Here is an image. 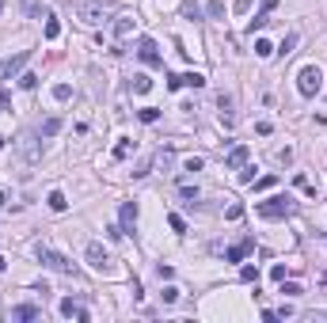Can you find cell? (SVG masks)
<instances>
[{"label": "cell", "instance_id": "obj_8", "mask_svg": "<svg viewBox=\"0 0 327 323\" xmlns=\"http://www.w3.org/2000/svg\"><path fill=\"white\" fill-rule=\"evenodd\" d=\"M248 156H251V148H248V145H236L232 152L224 156V171H240L243 164H248Z\"/></svg>", "mask_w": 327, "mask_h": 323}, {"label": "cell", "instance_id": "obj_43", "mask_svg": "<svg viewBox=\"0 0 327 323\" xmlns=\"http://www.w3.org/2000/svg\"><path fill=\"white\" fill-rule=\"evenodd\" d=\"M0 12H4V0H0Z\"/></svg>", "mask_w": 327, "mask_h": 323}, {"label": "cell", "instance_id": "obj_33", "mask_svg": "<svg viewBox=\"0 0 327 323\" xmlns=\"http://www.w3.org/2000/svg\"><path fill=\"white\" fill-rule=\"evenodd\" d=\"M293 183H297V190H304V194H316V187H312V183H308V179H304V175H297V179H293Z\"/></svg>", "mask_w": 327, "mask_h": 323}, {"label": "cell", "instance_id": "obj_16", "mask_svg": "<svg viewBox=\"0 0 327 323\" xmlns=\"http://www.w3.org/2000/svg\"><path fill=\"white\" fill-rule=\"evenodd\" d=\"M46 202H50L53 213H65V209H69V198L61 194V190H50V198H46Z\"/></svg>", "mask_w": 327, "mask_h": 323}, {"label": "cell", "instance_id": "obj_14", "mask_svg": "<svg viewBox=\"0 0 327 323\" xmlns=\"http://www.w3.org/2000/svg\"><path fill=\"white\" fill-rule=\"evenodd\" d=\"M19 8H23V16H31V19H38L46 12V4L42 0H19Z\"/></svg>", "mask_w": 327, "mask_h": 323}, {"label": "cell", "instance_id": "obj_38", "mask_svg": "<svg viewBox=\"0 0 327 323\" xmlns=\"http://www.w3.org/2000/svg\"><path fill=\"white\" fill-rule=\"evenodd\" d=\"M183 171H202V156H190V160L183 164Z\"/></svg>", "mask_w": 327, "mask_h": 323}, {"label": "cell", "instance_id": "obj_26", "mask_svg": "<svg viewBox=\"0 0 327 323\" xmlns=\"http://www.w3.org/2000/svg\"><path fill=\"white\" fill-rule=\"evenodd\" d=\"M129 31H133V19H118V23H114V34H118V38H126Z\"/></svg>", "mask_w": 327, "mask_h": 323}, {"label": "cell", "instance_id": "obj_29", "mask_svg": "<svg viewBox=\"0 0 327 323\" xmlns=\"http://www.w3.org/2000/svg\"><path fill=\"white\" fill-rule=\"evenodd\" d=\"M168 224H172V232H179V236L187 232V221H183L179 213H172V217H168Z\"/></svg>", "mask_w": 327, "mask_h": 323}, {"label": "cell", "instance_id": "obj_12", "mask_svg": "<svg viewBox=\"0 0 327 323\" xmlns=\"http://www.w3.org/2000/svg\"><path fill=\"white\" fill-rule=\"evenodd\" d=\"M122 228H126V232H133V224H137V205H133V202H122Z\"/></svg>", "mask_w": 327, "mask_h": 323}, {"label": "cell", "instance_id": "obj_6", "mask_svg": "<svg viewBox=\"0 0 327 323\" xmlns=\"http://www.w3.org/2000/svg\"><path fill=\"white\" fill-rule=\"evenodd\" d=\"M27 57H31V50H19V53H12V57H4L0 61V80H12L19 68L27 65Z\"/></svg>", "mask_w": 327, "mask_h": 323}, {"label": "cell", "instance_id": "obj_37", "mask_svg": "<svg viewBox=\"0 0 327 323\" xmlns=\"http://www.w3.org/2000/svg\"><path fill=\"white\" fill-rule=\"evenodd\" d=\"M179 194H183V198H190V202H194V198H198V187H190V183H183V187H179Z\"/></svg>", "mask_w": 327, "mask_h": 323}, {"label": "cell", "instance_id": "obj_17", "mask_svg": "<svg viewBox=\"0 0 327 323\" xmlns=\"http://www.w3.org/2000/svg\"><path fill=\"white\" fill-rule=\"evenodd\" d=\"M38 133H42V137H57V133H61V118H57V114H53V118H46Z\"/></svg>", "mask_w": 327, "mask_h": 323}, {"label": "cell", "instance_id": "obj_9", "mask_svg": "<svg viewBox=\"0 0 327 323\" xmlns=\"http://www.w3.org/2000/svg\"><path fill=\"white\" fill-rule=\"evenodd\" d=\"M19 152H23V160H27V164H38V160H42V148H38V141H35L31 133L19 137Z\"/></svg>", "mask_w": 327, "mask_h": 323}, {"label": "cell", "instance_id": "obj_39", "mask_svg": "<svg viewBox=\"0 0 327 323\" xmlns=\"http://www.w3.org/2000/svg\"><path fill=\"white\" fill-rule=\"evenodd\" d=\"M156 274H160V281H172V274H175V270H172L168 263H160V266H156Z\"/></svg>", "mask_w": 327, "mask_h": 323}, {"label": "cell", "instance_id": "obj_18", "mask_svg": "<svg viewBox=\"0 0 327 323\" xmlns=\"http://www.w3.org/2000/svg\"><path fill=\"white\" fill-rule=\"evenodd\" d=\"M297 42H301V38H297V31H289V34L282 38V46H278V53H282V57H289V53H293V46H297Z\"/></svg>", "mask_w": 327, "mask_h": 323}, {"label": "cell", "instance_id": "obj_30", "mask_svg": "<svg viewBox=\"0 0 327 323\" xmlns=\"http://www.w3.org/2000/svg\"><path fill=\"white\" fill-rule=\"evenodd\" d=\"M282 293H285V297H301V285H297V281H285V278H282Z\"/></svg>", "mask_w": 327, "mask_h": 323}, {"label": "cell", "instance_id": "obj_23", "mask_svg": "<svg viewBox=\"0 0 327 323\" xmlns=\"http://www.w3.org/2000/svg\"><path fill=\"white\" fill-rule=\"evenodd\" d=\"M206 16H209V19H221V16H224V4H221V0H209V4H206Z\"/></svg>", "mask_w": 327, "mask_h": 323}, {"label": "cell", "instance_id": "obj_19", "mask_svg": "<svg viewBox=\"0 0 327 323\" xmlns=\"http://www.w3.org/2000/svg\"><path fill=\"white\" fill-rule=\"evenodd\" d=\"M137 118L145 122V126H152V122H160V111H156V107H141V111H137Z\"/></svg>", "mask_w": 327, "mask_h": 323}, {"label": "cell", "instance_id": "obj_41", "mask_svg": "<svg viewBox=\"0 0 327 323\" xmlns=\"http://www.w3.org/2000/svg\"><path fill=\"white\" fill-rule=\"evenodd\" d=\"M4 107H12V99H8V92H0V111H4Z\"/></svg>", "mask_w": 327, "mask_h": 323}, {"label": "cell", "instance_id": "obj_34", "mask_svg": "<svg viewBox=\"0 0 327 323\" xmlns=\"http://www.w3.org/2000/svg\"><path fill=\"white\" fill-rule=\"evenodd\" d=\"M267 23H270V16H263V12H259V16L251 19V34H255V31H263V27H267Z\"/></svg>", "mask_w": 327, "mask_h": 323}, {"label": "cell", "instance_id": "obj_15", "mask_svg": "<svg viewBox=\"0 0 327 323\" xmlns=\"http://www.w3.org/2000/svg\"><path fill=\"white\" fill-rule=\"evenodd\" d=\"M217 107H221V122H224V126H232V122H236V114H232V99H228V95H221V99H217Z\"/></svg>", "mask_w": 327, "mask_h": 323}, {"label": "cell", "instance_id": "obj_22", "mask_svg": "<svg viewBox=\"0 0 327 323\" xmlns=\"http://www.w3.org/2000/svg\"><path fill=\"white\" fill-rule=\"evenodd\" d=\"M19 88H23V92H35V88H38V76H35V72H23V76H19Z\"/></svg>", "mask_w": 327, "mask_h": 323}, {"label": "cell", "instance_id": "obj_25", "mask_svg": "<svg viewBox=\"0 0 327 323\" xmlns=\"http://www.w3.org/2000/svg\"><path fill=\"white\" fill-rule=\"evenodd\" d=\"M240 281H259V266H240Z\"/></svg>", "mask_w": 327, "mask_h": 323}, {"label": "cell", "instance_id": "obj_35", "mask_svg": "<svg viewBox=\"0 0 327 323\" xmlns=\"http://www.w3.org/2000/svg\"><path fill=\"white\" fill-rule=\"evenodd\" d=\"M251 4H255V0H232V12L243 16V12H251Z\"/></svg>", "mask_w": 327, "mask_h": 323}, {"label": "cell", "instance_id": "obj_11", "mask_svg": "<svg viewBox=\"0 0 327 323\" xmlns=\"http://www.w3.org/2000/svg\"><path fill=\"white\" fill-rule=\"evenodd\" d=\"M61 315H65V319H80V323H88V312H84V308H80L76 304V300H61Z\"/></svg>", "mask_w": 327, "mask_h": 323}, {"label": "cell", "instance_id": "obj_24", "mask_svg": "<svg viewBox=\"0 0 327 323\" xmlns=\"http://www.w3.org/2000/svg\"><path fill=\"white\" fill-rule=\"evenodd\" d=\"M183 84H187V88H206V76H202V72H187Z\"/></svg>", "mask_w": 327, "mask_h": 323}, {"label": "cell", "instance_id": "obj_42", "mask_svg": "<svg viewBox=\"0 0 327 323\" xmlns=\"http://www.w3.org/2000/svg\"><path fill=\"white\" fill-rule=\"evenodd\" d=\"M0 270H4V259H0Z\"/></svg>", "mask_w": 327, "mask_h": 323}, {"label": "cell", "instance_id": "obj_28", "mask_svg": "<svg viewBox=\"0 0 327 323\" xmlns=\"http://www.w3.org/2000/svg\"><path fill=\"white\" fill-rule=\"evenodd\" d=\"M57 34H61V23H57V19H46V38H50V42H53V38H57Z\"/></svg>", "mask_w": 327, "mask_h": 323}, {"label": "cell", "instance_id": "obj_7", "mask_svg": "<svg viewBox=\"0 0 327 323\" xmlns=\"http://www.w3.org/2000/svg\"><path fill=\"white\" fill-rule=\"evenodd\" d=\"M88 263L95 266V270H103V274H111V255H107V247L103 244H88Z\"/></svg>", "mask_w": 327, "mask_h": 323}, {"label": "cell", "instance_id": "obj_13", "mask_svg": "<svg viewBox=\"0 0 327 323\" xmlns=\"http://www.w3.org/2000/svg\"><path fill=\"white\" fill-rule=\"evenodd\" d=\"M42 315V308L38 304H19V308H12V319H38Z\"/></svg>", "mask_w": 327, "mask_h": 323}, {"label": "cell", "instance_id": "obj_32", "mask_svg": "<svg viewBox=\"0 0 327 323\" xmlns=\"http://www.w3.org/2000/svg\"><path fill=\"white\" fill-rule=\"evenodd\" d=\"M69 95H72V88H69V84H57V88H53V99H57V103H65Z\"/></svg>", "mask_w": 327, "mask_h": 323}, {"label": "cell", "instance_id": "obj_31", "mask_svg": "<svg viewBox=\"0 0 327 323\" xmlns=\"http://www.w3.org/2000/svg\"><path fill=\"white\" fill-rule=\"evenodd\" d=\"M160 297H164V304H175V300H179V289H175V285H164Z\"/></svg>", "mask_w": 327, "mask_h": 323}, {"label": "cell", "instance_id": "obj_20", "mask_svg": "<svg viewBox=\"0 0 327 323\" xmlns=\"http://www.w3.org/2000/svg\"><path fill=\"white\" fill-rule=\"evenodd\" d=\"M148 88H152V80H148L145 72H137V76H133V92H137V95H145Z\"/></svg>", "mask_w": 327, "mask_h": 323}, {"label": "cell", "instance_id": "obj_2", "mask_svg": "<svg viewBox=\"0 0 327 323\" xmlns=\"http://www.w3.org/2000/svg\"><path fill=\"white\" fill-rule=\"evenodd\" d=\"M111 16H114V8L107 4V0H84V4H80V19H84L88 27L111 23Z\"/></svg>", "mask_w": 327, "mask_h": 323}, {"label": "cell", "instance_id": "obj_4", "mask_svg": "<svg viewBox=\"0 0 327 323\" xmlns=\"http://www.w3.org/2000/svg\"><path fill=\"white\" fill-rule=\"evenodd\" d=\"M35 255H38V263L50 266V270H57V274H72V263H69L65 255H57V251H50V247L38 244V247H35Z\"/></svg>", "mask_w": 327, "mask_h": 323}, {"label": "cell", "instance_id": "obj_27", "mask_svg": "<svg viewBox=\"0 0 327 323\" xmlns=\"http://www.w3.org/2000/svg\"><path fill=\"white\" fill-rule=\"evenodd\" d=\"M270 187H278V175H263V179H255V190H270Z\"/></svg>", "mask_w": 327, "mask_h": 323}, {"label": "cell", "instance_id": "obj_40", "mask_svg": "<svg viewBox=\"0 0 327 323\" xmlns=\"http://www.w3.org/2000/svg\"><path fill=\"white\" fill-rule=\"evenodd\" d=\"M274 8H278V0H263V8H259V12H263V16H270Z\"/></svg>", "mask_w": 327, "mask_h": 323}, {"label": "cell", "instance_id": "obj_5", "mask_svg": "<svg viewBox=\"0 0 327 323\" xmlns=\"http://www.w3.org/2000/svg\"><path fill=\"white\" fill-rule=\"evenodd\" d=\"M137 57L145 61V65H152V68H164V53H160V46H156L152 38H141L137 42Z\"/></svg>", "mask_w": 327, "mask_h": 323}, {"label": "cell", "instance_id": "obj_21", "mask_svg": "<svg viewBox=\"0 0 327 323\" xmlns=\"http://www.w3.org/2000/svg\"><path fill=\"white\" fill-rule=\"evenodd\" d=\"M270 53H274V46L267 38H255V57H270Z\"/></svg>", "mask_w": 327, "mask_h": 323}, {"label": "cell", "instance_id": "obj_10", "mask_svg": "<svg viewBox=\"0 0 327 323\" xmlns=\"http://www.w3.org/2000/svg\"><path fill=\"white\" fill-rule=\"evenodd\" d=\"M251 247H255V239L248 236V239H240L236 247H228V251H224V259H228V263H243V255H248Z\"/></svg>", "mask_w": 327, "mask_h": 323}, {"label": "cell", "instance_id": "obj_36", "mask_svg": "<svg viewBox=\"0 0 327 323\" xmlns=\"http://www.w3.org/2000/svg\"><path fill=\"white\" fill-rule=\"evenodd\" d=\"M129 156V141H118V145H114V160H126Z\"/></svg>", "mask_w": 327, "mask_h": 323}, {"label": "cell", "instance_id": "obj_3", "mask_svg": "<svg viewBox=\"0 0 327 323\" xmlns=\"http://www.w3.org/2000/svg\"><path fill=\"white\" fill-rule=\"evenodd\" d=\"M297 92H301L304 99L323 92V72H319V65H304L301 72H297Z\"/></svg>", "mask_w": 327, "mask_h": 323}, {"label": "cell", "instance_id": "obj_1", "mask_svg": "<svg viewBox=\"0 0 327 323\" xmlns=\"http://www.w3.org/2000/svg\"><path fill=\"white\" fill-rule=\"evenodd\" d=\"M255 213L263 217V221H285V217H293L297 213V205L289 202V198H267V202H259Z\"/></svg>", "mask_w": 327, "mask_h": 323}]
</instances>
